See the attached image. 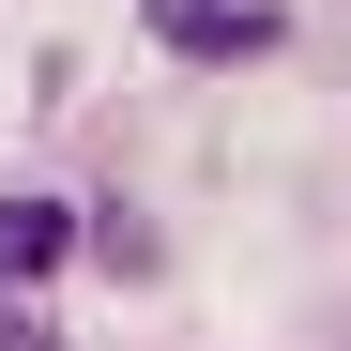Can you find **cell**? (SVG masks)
<instances>
[{
	"mask_svg": "<svg viewBox=\"0 0 351 351\" xmlns=\"http://www.w3.org/2000/svg\"><path fill=\"white\" fill-rule=\"evenodd\" d=\"M153 46H168V62H260L275 16H260V0H153Z\"/></svg>",
	"mask_w": 351,
	"mask_h": 351,
	"instance_id": "cell-1",
	"label": "cell"
},
{
	"mask_svg": "<svg viewBox=\"0 0 351 351\" xmlns=\"http://www.w3.org/2000/svg\"><path fill=\"white\" fill-rule=\"evenodd\" d=\"M62 245H77V199H0V275H62Z\"/></svg>",
	"mask_w": 351,
	"mask_h": 351,
	"instance_id": "cell-2",
	"label": "cell"
},
{
	"mask_svg": "<svg viewBox=\"0 0 351 351\" xmlns=\"http://www.w3.org/2000/svg\"><path fill=\"white\" fill-rule=\"evenodd\" d=\"M0 351H46V321L16 306V275H0Z\"/></svg>",
	"mask_w": 351,
	"mask_h": 351,
	"instance_id": "cell-3",
	"label": "cell"
}]
</instances>
